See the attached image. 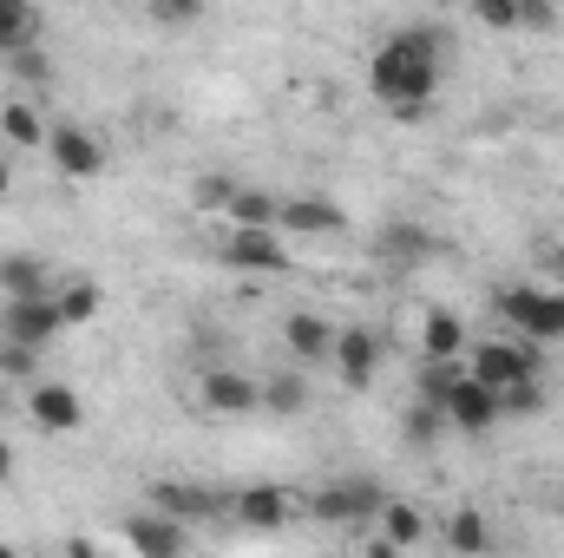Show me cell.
I'll list each match as a JSON object with an SVG mask.
<instances>
[{"label":"cell","mask_w":564,"mask_h":558,"mask_svg":"<svg viewBox=\"0 0 564 558\" xmlns=\"http://www.w3.org/2000/svg\"><path fill=\"white\" fill-rule=\"evenodd\" d=\"M440 66H446V33L414 20V26H394L368 53V86L394 119H421L440 93Z\"/></svg>","instance_id":"1"},{"label":"cell","mask_w":564,"mask_h":558,"mask_svg":"<svg viewBox=\"0 0 564 558\" xmlns=\"http://www.w3.org/2000/svg\"><path fill=\"white\" fill-rule=\"evenodd\" d=\"M466 375L486 382V388L506 401V395L545 382V348H532V342H519V335H512V342L492 335V342H473V348H466Z\"/></svg>","instance_id":"2"},{"label":"cell","mask_w":564,"mask_h":558,"mask_svg":"<svg viewBox=\"0 0 564 558\" xmlns=\"http://www.w3.org/2000/svg\"><path fill=\"white\" fill-rule=\"evenodd\" d=\"M381 506H388V486L368 473H335L315 493H302V519H315V526H375Z\"/></svg>","instance_id":"3"},{"label":"cell","mask_w":564,"mask_h":558,"mask_svg":"<svg viewBox=\"0 0 564 558\" xmlns=\"http://www.w3.org/2000/svg\"><path fill=\"white\" fill-rule=\"evenodd\" d=\"M492 315H499L519 342H532V348L564 342V289H545V282H506V289L492 296Z\"/></svg>","instance_id":"4"},{"label":"cell","mask_w":564,"mask_h":558,"mask_svg":"<svg viewBox=\"0 0 564 558\" xmlns=\"http://www.w3.org/2000/svg\"><path fill=\"white\" fill-rule=\"evenodd\" d=\"M144 506H158L164 519H177V526H217V519H230V493L224 486H204V480H151L144 486Z\"/></svg>","instance_id":"5"},{"label":"cell","mask_w":564,"mask_h":558,"mask_svg":"<svg viewBox=\"0 0 564 558\" xmlns=\"http://www.w3.org/2000/svg\"><path fill=\"white\" fill-rule=\"evenodd\" d=\"M197 408L217 420H243V415H263V382L237 362H210L197 368Z\"/></svg>","instance_id":"6"},{"label":"cell","mask_w":564,"mask_h":558,"mask_svg":"<svg viewBox=\"0 0 564 558\" xmlns=\"http://www.w3.org/2000/svg\"><path fill=\"white\" fill-rule=\"evenodd\" d=\"M302 519V493H289L276 480H257V486H237L230 493V526L237 533H282Z\"/></svg>","instance_id":"7"},{"label":"cell","mask_w":564,"mask_h":558,"mask_svg":"<svg viewBox=\"0 0 564 558\" xmlns=\"http://www.w3.org/2000/svg\"><path fill=\"white\" fill-rule=\"evenodd\" d=\"M217 264L237 270V277H289V237L282 230H224L217 244Z\"/></svg>","instance_id":"8"},{"label":"cell","mask_w":564,"mask_h":558,"mask_svg":"<svg viewBox=\"0 0 564 558\" xmlns=\"http://www.w3.org/2000/svg\"><path fill=\"white\" fill-rule=\"evenodd\" d=\"M335 375H341V388H375V375H381V362H388V342H381V329H368V322H341L335 329Z\"/></svg>","instance_id":"9"},{"label":"cell","mask_w":564,"mask_h":558,"mask_svg":"<svg viewBox=\"0 0 564 558\" xmlns=\"http://www.w3.org/2000/svg\"><path fill=\"white\" fill-rule=\"evenodd\" d=\"M46 158H53L59 178L86 184V178L106 171V139H99L93 126H79V119H53V132H46Z\"/></svg>","instance_id":"10"},{"label":"cell","mask_w":564,"mask_h":558,"mask_svg":"<svg viewBox=\"0 0 564 558\" xmlns=\"http://www.w3.org/2000/svg\"><path fill=\"white\" fill-rule=\"evenodd\" d=\"M119 526H126V546H132V558H191V546H197V533H191V526H177V519H164L158 506L126 513Z\"/></svg>","instance_id":"11"},{"label":"cell","mask_w":564,"mask_h":558,"mask_svg":"<svg viewBox=\"0 0 564 558\" xmlns=\"http://www.w3.org/2000/svg\"><path fill=\"white\" fill-rule=\"evenodd\" d=\"M440 415H446V433H492V427L506 420V401H499L486 382L459 375V382H453V395L440 401Z\"/></svg>","instance_id":"12"},{"label":"cell","mask_w":564,"mask_h":558,"mask_svg":"<svg viewBox=\"0 0 564 558\" xmlns=\"http://www.w3.org/2000/svg\"><path fill=\"white\" fill-rule=\"evenodd\" d=\"M375 250H381V264H388V270H426L446 244H440L426 224H414V217H388V224L375 230Z\"/></svg>","instance_id":"13"},{"label":"cell","mask_w":564,"mask_h":558,"mask_svg":"<svg viewBox=\"0 0 564 558\" xmlns=\"http://www.w3.org/2000/svg\"><path fill=\"white\" fill-rule=\"evenodd\" d=\"M26 420H33V433H79L86 401H79L73 382H33L26 388Z\"/></svg>","instance_id":"14"},{"label":"cell","mask_w":564,"mask_h":558,"mask_svg":"<svg viewBox=\"0 0 564 558\" xmlns=\"http://www.w3.org/2000/svg\"><path fill=\"white\" fill-rule=\"evenodd\" d=\"M282 348H289L295 368H322V362L335 355V315H322V309H289V315H282Z\"/></svg>","instance_id":"15"},{"label":"cell","mask_w":564,"mask_h":558,"mask_svg":"<svg viewBox=\"0 0 564 558\" xmlns=\"http://www.w3.org/2000/svg\"><path fill=\"white\" fill-rule=\"evenodd\" d=\"M348 230V211L322 191H302V197H282V237H341Z\"/></svg>","instance_id":"16"},{"label":"cell","mask_w":564,"mask_h":558,"mask_svg":"<svg viewBox=\"0 0 564 558\" xmlns=\"http://www.w3.org/2000/svg\"><path fill=\"white\" fill-rule=\"evenodd\" d=\"M59 335V309H53V296H40V302H0V342H20V348H46Z\"/></svg>","instance_id":"17"},{"label":"cell","mask_w":564,"mask_h":558,"mask_svg":"<svg viewBox=\"0 0 564 558\" xmlns=\"http://www.w3.org/2000/svg\"><path fill=\"white\" fill-rule=\"evenodd\" d=\"M440 546L453 558H492L499 533H492V519H486L479 506H453V513L440 519Z\"/></svg>","instance_id":"18"},{"label":"cell","mask_w":564,"mask_h":558,"mask_svg":"<svg viewBox=\"0 0 564 558\" xmlns=\"http://www.w3.org/2000/svg\"><path fill=\"white\" fill-rule=\"evenodd\" d=\"M53 296V270L33 250H0V302H40Z\"/></svg>","instance_id":"19"},{"label":"cell","mask_w":564,"mask_h":558,"mask_svg":"<svg viewBox=\"0 0 564 558\" xmlns=\"http://www.w3.org/2000/svg\"><path fill=\"white\" fill-rule=\"evenodd\" d=\"M46 119H40V106H33V93H13V99H0V144H13V151H46Z\"/></svg>","instance_id":"20"},{"label":"cell","mask_w":564,"mask_h":558,"mask_svg":"<svg viewBox=\"0 0 564 558\" xmlns=\"http://www.w3.org/2000/svg\"><path fill=\"white\" fill-rule=\"evenodd\" d=\"M224 224L230 230H282V197L257 191V184H237V197L224 204Z\"/></svg>","instance_id":"21"},{"label":"cell","mask_w":564,"mask_h":558,"mask_svg":"<svg viewBox=\"0 0 564 558\" xmlns=\"http://www.w3.org/2000/svg\"><path fill=\"white\" fill-rule=\"evenodd\" d=\"M308 408H315L308 368H276V375L263 382V415H276V420H302Z\"/></svg>","instance_id":"22"},{"label":"cell","mask_w":564,"mask_h":558,"mask_svg":"<svg viewBox=\"0 0 564 558\" xmlns=\"http://www.w3.org/2000/svg\"><path fill=\"white\" fill-rule=\"evenodd\" d=\"M466 322L453 315V309H426L421 315V355L426 362H466Z\"/></svg>","instance_id":"23"},{"label":"cell","mask_w":564,"mask_h":558,"mask_svg":"<svg viewBox=\"0 0 564 558\" xmlns=\"http://www.w3.org/2000/svg\"><path fill=\"white\" fill-rule=\"evenodd\" d=\"M375 533L388 539V546H401V552H414V546H426V533H433V519H426L414 500H394L388 493V506H381V519H375Z\"/></svg>","instance_id":"24"},{"label":"cell","mask_w":564,"mask_h":558,"mask_svg":"<svg viewBox=\"0 0 564 558\" xmlns=\"http://www.w3.org/2000/svg\"><path fill=\"white\" fill-rule=\"evenodd\" d=\"M40 26H46V13L33 0H0V60L40 46Z\"/></svg>","instance_id":"25"},{"label":"cell","mask_w":564,"mask_h":558,"mask_svg":"<svg viewBox=\"0 0 564 558\" xmlns=\"http://www.w3.org/2000/svg\"><path fill=\"white\" fill-rule=\"evenodd\" d=\"M53 309H59V329H79V322H93L99 309H106V289L93 277H73L53 289Z\"/></svg>","instance_id":"26"},{"label":"cell","mask_w":564,"mask_h":558,"mask_svg":"<svg viewBox=\"0 0 564 558\" xmlns=\"http://www.w3.org/2000/svg\"><path fill=\"white\" fill-rule=\"evenodd\" d=\"M459 375H466V362H426L421 355V368H414V401H433V408H440Z\"/></svg>","instance_id":"27"},{"label":"cell","mask_w":564,"mask_h":558,"mask_svg":"<svg viewBox=\"0 0 564 558\" xmlns=\"http://www.w3.org/2000/svg\"><path fill=\"white\" fill-rule=\"evenodd\" d=\"M401 433H408V447H440V440H446V415H440L433 401H408Z\"/></svg>","instance_id":"28"},{"label":"cell","mask_w":564,"mask_h":558,"mask_svg":"<svg viewBox=\"0 0 564 558\" xmlns=\"http://www.w3.org/2000/svg\"><path fill=\"white\" fill-rule=\"evenodd\" d=\"M473 20H479L486 33H519V26H525V0H479Z\"/></svg>","instance_id":"29"},{"label":"cell","mask_w":564,"mask_h":558,"mask_svg":"<svg viewBox=\"0 0 564 558\" xmlns=\"http://www.w3.org/2000/svg\"><path fill=\"white\" fill-rule=\"evenodd\" d=\"M144 13H151V26H171V33H177V26H197V20H204V7H197V0H151Z\"/></svg>","instance_id":"30"},{"label":"cell","mask_w":564,"mask_h":558,"mask_svg":"<svg viewBox=\"0 0 564 558\" xmlns=\"http://www.w3.org/2000/svg\"><path fill=\"white\" fill-rule=\"evenodd\" d=\"M0 66H7V73H13L20 86H46V79H53V66H46V53H40V46L13 53V60H0Z\"/></svg>","instance_id":"31"},{"label":"cell","mask_w":564,"mask_h":558,"mask_svg":"<svg viewBox=\"0 0 564 558\" xmlns=\"http://www.w3.org/2000/svg\"><path fill=\"white\" fill-rule=\"evenodd\" d=\"M237 197V178H224V171H210V178H197V211H210V217H224V204Z\"/></svg>","instance_id":"32"},{"label":"cell","mask_w":564,"mask_h":558,"mask_svg":"<svg viewBox=\"0 0 564 558\" xmlns=\"http://www.w3.org/2000/svg\"><path fill=\"white\" fill-rule=\"evenodd\" d=\"M33 368H40V355H33V348L0 342V375H7V382H33Z\"/></svg>","instance_id":"33"},{"label":"cell","mask_w":564,"mask_h":558,"mask_svg":"<svg viewBox=\"0 0 564 558\" xmlns=\"http://www.w3.org/2000/svg\"><path fill=\"white\" fill-rule=\"evenodd\" d=\"M355 558H408V552H401V546H388L381 533H368V539L355 546Z\"/></svg>","instance_id":"34"},{"label":"cell","mask_w":564,"mask_h":558,"mask_svg":"<svg viewBox=\"0 0 564 558\" xmlns=\"http://www.w3.org/2000/svg\"><path fill=\"white\" fill-rule=\"evenodd\" d=\"M13 473H20V453H13V440L0 433V486H13Z\"/></svg>","instance_id":"35"},{"label":"cell","mask_w":564,"mask_h":558,"mask_svg":"<svg viewBox=\"0 0 564 558\" xmlns=\"http://www.w3.org/2000/svg\"><path fill=\"white\" fill-rule=\"evenodd\" d=\"M525 26H532V33H552V26H558V13H552V7H525Z\"/></svg>","instance_id":"36"},{"label":"cell","mask_w":564,"mask_h":558,"mask_svg":"<svg viewBox=\"0 0 564 558\" xmlns=\"http://www.w3.org/2000/svg\"><path fill=\"white\" fill-rule=\"evenodd\" d=\"M545 270H552V289H564V244H552V257H545Z\"/></svg>","instance_id":"37"},{"label":"cell","mask_w":564,"mask_h":558,"mask_svg":"<svg viewBox=\"0 0 564 558\" xmlns=\"http://www.w3.org/2000/svg\"><path fill=\"white\" fill-rule=\"evenodd\" d=\"M7 191H13V158L0 151V197H7Z\"/></svg>","instance_id":"38"},{"label":"cell","mask_w":564,"mask_h":558,"mask_svg":"<svg viewBox=\"0 0 564 558\" xmlns=\"http://www.w3.org/2000/svg\"><path fill=\"white\" fill-rule=\"evenodd\" d=\"M0 558H20V546H7V539H0Z\"/></svg>","instance_id":"39"},{"label":"cell","mask_w":564,"mask_h":558,"mask_svg":"<svg viewBox=\"0 0 564 558\" xmlns=\"http://www.w3.org/2000/svg\"><path fill=\"white\" fill-rule=\"evenodd\" d=\"M558 526H564V500H558Z\"/></svg>","instance_id":"40"}]
</instances>
